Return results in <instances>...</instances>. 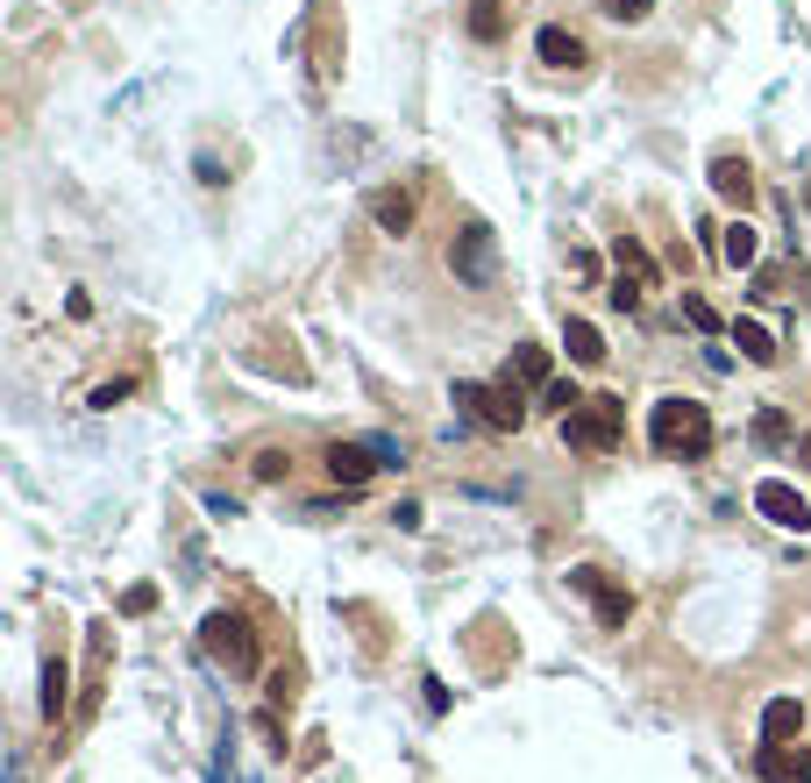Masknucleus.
Wrapping results in <instances>:
<instances>
[{"label":"nucleus","mask_w":811,"mask_h":783,"mask_svg":"<svg viewBox=\"0 0 811 783\" xmlns=\"http://www.w3.org/2000/svg\"><path fill=\"white\" fill-rule=\"evenodd\" d=\"M420 691H427L434 713H448V684H442V676H420Z\"/></svg>","instance_id":"29"},{"label":"nucleus","mask_w":811,"mask_h":783,"mask_svg":"<svg viewBox=\"0 0 811 783\" xmlns=\"http://www.w3.org/2000/svg\"><path fill=\"white\" fill-rule=\"evenodd\" d=\"M506 378L513 385H548V350H541V342H520V350L506 356Z\"/></svg>","instance_id":"15"},{"label":"nucleus","mask_w":811,"mask_h":783,"mask_svg":"<svg viewBox=\"0 0 811 783\" xmlns=\"http://www.w3.org/2000/svg\"><path fill=\"white\" fill-rule=\"evenodd\" d=\"M684 321H690V328H698V335H712V328H719V313H712V307H704V299H698V293H690V299H684Z\"/></svg>","instance_id":"24"},{"label":"nucleus","mask_w":811,"mask_h":783,"mask_svg":"<svg viewBox=\"0 0 811 783\" xmlns=\"http://www.w3.org/2000/svg\"><path fill=\"white\" fill-rule=\"evenodd\" d=\"M149 606H157V584H129V592H122V613H129V620H143Z\"/></svg>","instance_id":"23"},{"label":"nucleus","mask_w":811,"mask_h":783,"mask_svg":"<svg viewBox=\"0 0 811 783\" xmlns=\"http://www.w3.org/2000/svg\"><path fill=\"white\" fill-rule=\"evenodd\" d=\"M755 442H762V449H784V442H790L784 406H762V413H755Z\"/></svg>","instance_id":"21"},{"label":"nucleus","mask_w":811,"mask_h":783,"mask_svg":"<svg viewBox=\"0 0 811 783\" xmlns=\"http://www.w3.org/2000/svg\"><path fill=\"white\" fill-rule=\"evenodd\" d=\"M569 592H584V598L598 606V627H626V620H634V592H626V584H612L598 563H577V570H569Z\"/></svg>","instance_id":"5"},{"label":"nucleus","mask_w":811,"mask_h":783,"mask_svg":"<svg viewBox=\"0 0 811 783\" xmlns=\"http://www.w3.org/2000/svg\"><path fill=\"white\" fill-rule=\"evenodd\" d=\"M71 705V670H65V655H51L43 662V719H57Z\"/></svg>","instance_id":"17"},{"label":"nucleus","mask_w":811,"mask_h":783,"mask_svg":"<svg viewBox=\"0 0 811 783\" xmlns=\"http://www.w3.org/2000/svg\"><path fill=\"white\" fill-rule=\"evenodd\" d=\"M612 257H620V278H626V285H641V293L655 285V257L634 243V235H620V243H612Z\"/></svg>","instance_id":"16"},{"label":"nucleus","mask_w":811,"mask_h":783,"mask_svg":"<svg viewBox=\"0 0 811 783\" xmlns=\"http://www.w3.org/2000/svg\"><path fill=\"white\" fill-rule=\"evenodd\" d=\"M719 257H726L733 271H747V264H755V257H762V243H755V229H747V221H733V229H726V243H719Z\"/></svg>","instance_id":"20"},{"label":"nucleus","mask_w":811,"mask_h":783,"mask_svg":"<svg viewBox=\"0 0 811 783\" xmlns=\"http://www.w3.org/2000/svg\"><path fill=\"white\" fill-rule=\"evenodd\" d=\"M129 392H135L129 378H114V385H100V392H93V406H100V413H114V399H129Z\"/></svg>","instance_id":"27"},{"label":"nucleus","mask_w":811,"mask_h":783,"mask_svg":"<svg viewBox=\"0 0 811 783\" xmlns=\"http://www.w3.org/2000/svg\"><path fill=\"white\" fill-rule=\"evenodd\" d=\"M470 36L477 43H499L506 36V0H470Z\"/></svg>","instance_id":"19"},{"label":"nucleus","mask_w":811,"mask_h":783,"mask_svg":"<svg viewBox=\"0 0 811 783\" xmlns=\"http://www.w3.org/2000/svg\"><path fill=\"white\" fill-rule=\"evenodd\" d=\"M456 406H470V420H485L491 434H513L520 420H527V399H520V385H456Z\"/></svg>","instance_id":"4"},{"label":"nucleus","mask_w":811,"mask_h":783,"mask_svg":"<svg viewBox=\"0 0 811 783\" xmlns=\"http://www.w3.org/2000/svg\"><path fill=\"white\" fill-rule=\"evenodd\" d=\"M370 221H378L385 235H406V229H413V192H399V186L370 192Z\"/></svg>","instance_id":"13"},{"label":"nucleus","mask_w":811,"mask_h":783,"mask_svg":"<svg viewBox=\"0 0 811 783\" xmlns=\"http://www.w3.org/2000/svg\"><path fill=\"white\" fill-rule=\"evenodd\" d=\"M534 51H541V65H548V71H577V65H584V43L569 36L563 22H548V29H541V36H534Z\"/></svg>","instance_id":"11"},{"label":"nucleus","mask_w":811,"mask_h":783,"mask_svg":"<svg viewBox=\"0 0 811 783\" xmlns=\"http://www.w3.org/2000/svg\"><path fill=\"white\" fill-rule=\"evenodd\" d=\"M648 8H655V0H606V14H612V22H641Z\"/></svg>","instance_id":"26"},{"label":"nucleus","mask_w":811,"mask_h":783,"mask_svg":"<svg viewBox=\"0 0 811 783\" xmlns=\"http://www.w3.org/2000/svg\"><path fill=\"white\" fill-rule=\"evenodd\" d=\"M762 783H811V748H790V741L762 748Z\"/></svg>","instance_id":"9"},{"label":"nucleus","mask_w":811,"mask_h":783,"mask_svg":"<svg viewBox=\"0 0 811 783\" xmlns=\"http://www.w3.org/2000/svg\"><path fill=\"white\" fill-rule=\"evenodd\" d=\"M207 514H214V520H243V506H235L229 492H214V499H207Z\"/></svg>","instance_id":"28"},{"label":"nucleus","mask_w":811,"mask_h":783,"mask_svg":"<svg viewBox=\"0 0 811 783\" xmlns=\"http://www.w3.org/2000/svg\"><path fill=\"white\" fill-rule=\"evenodd\" d=\"M370 471H385L370 442H335V449H327V477H335V485L356 492V485H370Z\"/></svg>","instance_id":"8"},{"label":"nucleus","mask_w":811,"mask_h":783,"mask_svg":"<svg viewBox=\"0 0 811 783\" xmlns=\"http://www.w3.org/2000/svg\"><path fill=\"white\" fill-rule=\"evenodd\" d=\"M798 463H804V471H811V434H798Z\"/></svg>","instance_id":"31"},{"label":"nucleus","mask_w":811,"mask_h":783,"mask_svg":"<svg viewBox=\"0 0 811 783\" xmlns=\"http://www.w3.org/2000/svg\"><path fill=\"white\" fill-rule=\"evenodd\" d=\"M712 192L733 200V207L755 200V172H747V157H712Z\"/></svg>","instance_id":"12"},{"label":"nucleus","mask_w":811,"mask_h":783,"mask_svg":"<svg viewBox=\"0 0 811 783\" xmlns=\"http://www.w3.org/2000/svg\"><path fill=\"white\" fill-rule=\"evenodd\" d=\"M733 342H741L747 364H776V335H769L762 321H733Z\"/></svg>","instance_id":"18"},{"label":"nucleus","mask_w":811,"mask_h":783,"mask_svg":"<svg viewBox=\"0 0 811 783\" xmlns=\"http://www.w3.org/2000/svg\"><path fill=\"white\" fill-rule=\"evenodd\" d=\"M448 271H456L463 285H491V271H499V243H491L485 221H470V229L448 243Z\"/></svg>","instance_id":"6"},{"label":"nucleus","mask_w":811,"mask_h":783,"mask_svg":"<svg viewBox=\"0 0 811 783\" xmlns=\"http://www.w3.org/2000/svg\"><path fill=\"white\" fill-rule=\"evenodd\" d=\"M563 350H569V364H584V371H591V364H606V335H598L591 321H577V313L563 321Z\"/></svg>","instance_id":"14"},{"label":"nucleus","mask_w":811,"mask_h":783,"mask_svg":"<svg viewBox=\"0 0 811 783\" xmlns=\"http://www.w3.org/2000/svg\"><path fill=\"white\" fill-rule=\"evenodd\" d=\"M541 406H555V413H577V406H584V392L569 385V378H548V385H541Z\"/></svg>","instance_id":"22"},{"label":"nucleus","mask_w":811,"mask_h":783,"mask_svg":"<svg viewBox=\"0 0 811 783\" xmlns=\"http://www.w3.org/2000/svg\"><path fill=\"white\" fill-rule=\"evenodd\" d=\"M648 442L663 449V456L698 463L704 449H712V413H704L698 399H663V406L648 413Z\"/></svg>","instance_id":"1"},{"label":"nucleus","mask_w":811,"mask_h":783,"mask_svg":"<svg viewBox=\"0 0 811 783\" xmlns=\"http://www.w3.org/2000/svg\"><path fill=\"white\" fill-rule=\"evenodd\" d=\"M798 734H804V705L798 698H769V705H762V748L798 741Z\"/></svg>","instance_id":"10"},{"label":"nucleus","mask_w":811,"mask_h":783,"mask_svg":"<svg viewBox=\"0 0 811 783\" xmlns=\"http://www.w3.org/2000/svg\"><path fill=\"white\" fill-rule=\"evenodd\" d=\"M285 471H292V456H285V449H264V456H257V477H264V485H278Z\"/></svg>","instance_id":"25"},{"label":"nucleus","mask_w":811,"mask_h":783,"mask_svg":"<svg viewBox=\"0 0 811 783\" xmlns=\"http://www.w3.org/2000/svg\"><path fill=\"white\" fill-rule=\"evenodd\" d=\"M755 514L776 520V527H790V534H804V527H811V499L798 485H784V477H762V485H755Z\"/></svg>","instance_id":"7"},{"label":"nucleus","mask_w":811,"mask_h":783,"mask_svg":"<svg viewBox=\"0 0 811 783\" xmlns=\"http://www.w3.org/2000/svg\"><path fill=\"white\" fill-rule=\"evenodd\" d=\"M620 420H626V399L598 392V399H584L577 413H563V434H569V449H612L620 442Z\"/></svg>","instance_id":"3"},{"label":"nucleus","mask_w":811,"mask_h":783,"mask_svg":"<svg viewBox=\"0 0 811 783\" xmlns=\"http://www.w3.org/2000/svg\"><path fill=\"white\" fill-rule=\"evenodd\" d=\"M200 641H207V655H214L229 676H257V635H249L243 613H207Z\"/></svg>","instance_id":"2"},{"label":"nucleus","mask_w":811,"mask_h":783,"mask_svg":"<svg viewBox=\"0 0 811 783\" xmlns=\"http://www.w3.org/2000/svg\"><path fill=\"white\" fill-rule=\"evenodd\" d=\"M370 449H378V463H406V449L392 442V434H370Z\"/></svg>","instance_id":"30"}]
</instances>
